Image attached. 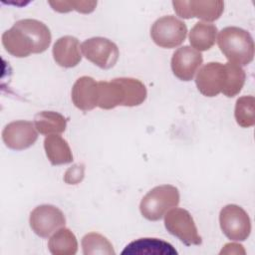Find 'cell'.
I'll use <instances>...</instances> for the list:
<instances>
[{
  "instance_id": "obj_12",
  "label": "cell",
  "mask_w": 255,
  "mask_h": 255,
  "mask_svg": "<svg viewBox=\"0 0 255 255\" xmlns=\"http://www.w3.org/2000/svg\"><path fill=\"white\" fill-rule=\"evenodd\" d=\"M203 57L200 52L189 47L178 48L171 58V70L173 75L181 81H191L200 68Z\"/></svg>"
},
{
  "instance_id": "obj_7",
  "label": "cell",
  "mask_w": 255,
  "mask_h": 255,
  "mask_svg": "<svg viewBox=\"0 0 255 255\" xmlns=\"http://www.w3.org/2000/svg\"><path fill=\"white\" fill-rule=\"evenodd\" d=\"M81 50L87 60L104 70L113 68L120 56L118 46L104 37L87 39L82 43Z\"/></svg>"
},
{
  "instance_id": "obj_16",
  "label": "cell",
  "mask_w": 255,
  "mask_h": 255,
  "mask_svg": "<svg viewBox=\"0 0 255 255\" xmlns=\"http://www.w3.org/2000/svg\"><path fill=\"white\" fill-rule=\"evenodd\" d=\"M123 255H176L173 246L158 238H139L128 244L122 251Z\"/></svg>"
},
{
  "instance_id": "obj_24",
  "label": "cell",
  "mask_w": 255,
  "mask_h": 255,
  "mask_svg": "<svg viewBox=\"0 0 255 255\" xmlns=\"http://www.w3.org/2000/svg\"><path fill=\"white\" fill-rule=\"evenodd\" d=\"M234 117L241 128H250L255 125V99L253 96H243L236 101Z\"/></svg>"
},
{
  "instance_id": "obj_11",
  "label": "cell",
  "mask_w": 255,
  "mask_h": 255,
  "mask_svg": "<svg viewBox=\"0 0 255 255\" xmlns=\"http://www.w3.org/2000/svg\"><path fill=\"white\" fill-rule=\"evenodd\" d=\"M226 80L225 64L210 62L204 65L197 73L195 84L198 91L205 97H215L224 88Z\"/></svg>"
},
{
  "instance_id": "obj_20",
  "label": "cell",
  "mask_w": 255,
  "mask_h": 255,
  "mask_svg": "<svg viewBox=\"0 0 255 255\" xmlns=\"http://www.w3.org/2000/svg\"><path fill=\"white\" fill-rule=\"evenodd\" d=\"M217 32L218 30L215 25L207 22H198L189 33V42L198 52L207 51L214 45Z\"/></svg>"
},
{
  "instance_id": "obj_4",
  "label": "cell",
  "mask_w": 255,
  "mask_h": 255,
  "mask_svg": "<svg viewBox=\"0 0 255 255\" xmlns=\"http://www.w3.org/2000/svg\"><path fill=\"white\" fill-rule=\"evenodd\" d=\"M187 35L185 23L175 16L167 15L158 18L151 26L150 37L161 48H175L182 44Z\"/></svg>"
},
{
  "instance_id": "obj_17",
  "label": "cell",
  "mask_w": 255,
  "mask_h": 255,
  "mask_svg": "<svg viewBox=\"0 0 255 255\" xmlns=\"http://www.w3.org/2000/svg\"><path fill=\"white\" fill-rule=\"evenodd\" d=\"M24 30L31 38L35 47V54L45 52L52 40L50 29L41 21L36 19H22L15 23Z\"/></svg>"
},
{
  "instance_id": "obj_5",
  "label": "cell",
  "mask_w": 255,
  "mask_h": 255,
  "mask_svg": "<svg viewBox=\"0 0 255 255\" xmlns=\"http://www.w3.org/2000/svg\"><path fill=\"white\" fill-rule=\"evenodd\" d=\"M164 226L173 236L177 237L186 246L200 245L201 236L191 214L183 208H171L164 215Z\"/></svg>"
},
{
  "instance_id": "obj_18",
  "label": "cell",
  "mask_w": 255,
  "mask_h": 255,
  "mask_svg": "<svg viewBox=\"0 0 255 255\" xmlns=\"http://www.w3.org/2000/svg\"><path fill=\"white\" fill-rule=\"evenodd\" d=\"M44 148L46 155L53 165L66 164L73 161L72 150L61 135L51 134L44 139Z\"/></svg>"
},
{
  "instance_id": "obj_6",
  "label": "cell",
  "mask_w": 255,
  "mask_h": 255,
  "mask_svg": "<svg viewBox=\"0 0 255 255\" xmlns=\"http://www.w3.org/2000/svg\"><path fill=\"white\" fill-rule=\"evenodd\" d=\"M219 223L223 234L230 240L244 241L250 235V217L239 205L228 204L224 206L219 213Z\"/></svg>"
},
{
  "instance_id": "obj_13",
  "label": "cell",
  "mask_w": 255,
  "mask_h": 255,
  "mask_svg": "<svg viewBox=\"0 0 255 255\" xmlns=\"http://www.w3.org/2000/svg\"><path fill=\"white\" fill-rule=\"evenodd\" d=\"M99 86L92 77L79 78L72 88V101L76 108L81 111H91L98 107Z\"/></svg>"
},
{
  "instance_id": "obj_1",
  "label": "cell",
  "mask_w": 255,
  "mask_h": 255,
  "mask_svg": "<svg viewBox=\"0 0 255 255\" xmlns=\"http://www.w3.org/2000/svg\"><path fill=\"white\" fill-rule=\"evenodd\" d=\"M98 86V107L103 110H112L118 106H139L147 96L145 86L133 78H116L110 82L100 81Z\"/></svg>"
},
{
  "instance_id": "obj_25",
  "label": "cell",
  "mask_w": 255,
  "mask_h": 255,
  "mask_svg": "<svg viewBox=\"0 0 255 255\" xmlns=\"http://www.w3.org/2000/svg\"><path fill=\"white\" fill-rule=\"evenodd\" d=\"M49 4L54 10L66 13L71 10H76L81 13H91L94 11L97 2L95 1H50Z\"/></svg>"
},
{
  "instance_id": "obj_23",
  "label": "cell",
  "mask_w": 255,
  "mask_h": 255,
  "mask_svg": "<svg viewBox=\"0 0 255 255\" xmlns=\"http://www.w3.org/2000/svg\"><path fill=\"white\" fill-rule=\"evenodd\" d=\"M225 69L226 80L221 93H223V95L228 98H232L241 92L245 83L246 74L240 66L230 62L225 64Z\"/></svg>"
},
{
  "instance_id": "obj_14",
  "label": "cell",
  "mask_w": 255,
  "mask_h": 255,
  "mask_svg": "<svg viewBox=\"0 0 255 255\" xmlns=\"http://www.w3.org/2000/svg\"><path fill=\"white\" fill-rule=\"evenodd\" d=\"M2 45L9 54L17 58H24L30 54H35L33 41L16 24L2 34Z\"/></svg>"
},
{
  "instance_id": "obj_27",
  "label": "cell",
  "mask_w": 255,
  "mask_h": 255,
  "mask_svg": "<svg viewBox=\"0 0 255 255\" xmlns=\"http://www.w3.org/2000/svg\"><path fill=\"white\" fill-rule=\"evenodd\" d=\"M223 253H227V254H230V253H237V254H245V251L243 249V246L240 245V244H236V243H229V244H226L224 246V248L221 250L220 254H223Z\"/></svg>"
},
{
  "instance_id": "obj_21",
  "label": "cell",
  "mask_w": 255,
  "mask_h": 255,
  "mask_svg": "<svg viewBox=\"0 0 255 255\" xmlns=\"http://www.w3.org/2000/svg\"><path fill=\"white\" fill-rule=\"evenodd\" d=\"M49 251L53 255H74L78 251L75 234L68 228H60L48 242Z\"/></svg>"
},
{
  "instance_id": "obj_3",
  "label": "cell",
  "mask_w": 255,
  "mask_h": 255,
  "mask_svg": "<svg viewBox=\"0 0 255 255\" xmlns=\"http://www.w3.org/2000/svg\"><path fill=\"white\" fill-rule=\"evenodd\" d=\"M179 191L170 184L153 187L141 199L139 210L141 215L149 221L160 220L165 213L179 203Z\"/></svg>"
},
{
  "instance_id": "obj_9",
  "label": "cell",
  "mask_w": 255,
  "mask_h": 255,
  "mask_svg": "<svg viewBox=\"0 0 255 255\" xmlns=\"http://www.w3.org/2000/svg\"><path fill=\"white\" fill-rule=\"evenodd\" d=\"M172 5L179 17L184 19L196 17L206 22L217 20L224 10V3L220 0L173 1Z\"/></svg>"
},
{
  "instance_id": "obj_10",
  "label": "cell",
  "mask_w": 255,
  "mask_h": 255,
  "mask_svg": "<svg viewBox=\"0 0 255 255\" xmlns=\"http://www.w3.org/2000/svg\"><path fill=\"white\" fill-rule=\"evenodd\" d=\"M38 138L35 125L29 121H15L8 124L2 131L6 146L14 150H23L35 143Z\"/></svg>"
},
{
  "instance_id": "obj_8",
  "label": "cell",
  "mask_w": 255,
  "mask_h": 255,
  "mask_svg": "<svg viewBox=\"0 0 255 255\" xmlns=\"http://www.w3.org/2000/svg\"><path fill=\"white\" fill-rule=\"evenodd\" d=\"M29 222L35 234L42 238H48L56 230L65 226L66 218L58 207L43 204L31 212Z\"/></svg>"
},
{
  "instance_id": "obj_22",
  "label": "cell",
  "mask_w": 255,
  "mask_h": 255,
  "mask_svg": "<svg viewBox=\"0 0 255 255\" xmlns=\"http://www.w3.org/2000/svg\"><path fill=\"white\" fill-rule=\"evenodd\" d=\"M82 248L84 255H115L116 252L109 239L100 233L90 232L82 238Z\"/></svg>"
},
{
  "instance_id": "obj_26",
  "label": "cell",
  "mask_w": 255,
  "mask_h": 255,
  "mask_svg": "<svg viewBox=\"0 0 255 255\" xmlns=\"http://www.w3.org/2000/svg\"><path fill=\"white\" fill-rule=\"evenodd\" d=\"M84 176V167L83 165L80 167L78 165H74L70 169L67 170L65 175V181L69 184H76L82 180Z\"/></svg>"
},
{
  "instance_id": "obj_15",
  "label": "cell",
  "mask_w": 255,
  "mask_h": 255,
  "mask_svg": "<svg viewBox=\"0 0 255 255\" xmlns=\"http://www.w3.org/2000/svg\"><path fill=\"white\" fill-rule=\"evenodd\" d=\"M52 52L55 62L64 68L76 67L82 60L79 40L73 36L59 38L54 44Z\"/></svg>"
},
{
  "instance_id": "obj_2",
  "label": "cell",
  "mask_w": 255,
  "mask_h": 255,
  "mask_svg": "<svg viewBox=\"0 0 255 255\" xmlns=\"http://www.w3.org/2000/svg\"><path fill=\"white\" fill-rule=\"evenodd\" d=\"M218 47L225 58L238 66H246L254 58V42L249 32L239 27H225L218 35Z\"/></svg>"
},
{
  "instance_id": "obj_19",
  "label": "cell",
  "mask_w": 255,
  "mask_h": 255,
  "mask_svg": "<svg viewBox=\"0 0 255 255\" xmlns=\"http://www.w3.org/2000/svg\"><path fill=\"white\" fill-rule=\"evenodd\" d=\"M34 125L36 129L42 134H59L65 131L67 120L57 112L43 111L35 116Z\"/></svg>"
}]
</instances>
